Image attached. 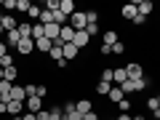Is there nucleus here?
<instances>
[{
	"mask_svg": "<svg viewBox=\"0 0 160 120\" xmlns=\"http://www.w3.org/2000/svg\"><path fill=\"white\" fill-rule=\"evenodd\" d=\"M69 27H72L75 32L86 29V27H88V16H86V11H80V8H78V11H75L72 16H69Z\"/></svg>",
	"mask_w": 160,
	"mask_h": 120,
	"instance_id": "f257e3e1",
	"label": "nucleus"
},
{
	"mask_svg": "<svg viewBox=\"0 0 160 120\" xmlns=\"http://www.w3.org/2000/svg\"><path fill=\"white\" fill-rule=\"evenodd\" d=\"M126 75H128V80H142L144 78V67L139 62H131V64H126Z\"/></svg>",
	"mask_w": 160,
	"mask_h": 120,
	"instance_id": "f03ea898",
	"label": "nucleus"
},
{
	"mask_svg": "<svg viewBox=\"0 0 160 120\" xmlns=\"http://www.w3.org/2000/svg\"><path fill=\"white\" fill-rule=\"evenodd\" d=\"M6 109H8V115H11V118H19V115H24V112H27L24 102H13V99L6 104Z\"/></svg>",
	"mask_w": 160,
	"mask_h": 120,
	"instance_id": "7ed1b4c3",
	"label": "nucleus"
},
{
	"mask_svg": "<svg viewBox=\"0 0 160 120\" xmlns=\"http://www.w3.org/2000/svg\"><path fill=\"white\" fill-rule=\"evenodd\" d=\"M72 43L80 48V51H83V48H88V46H91V38H88V32H86V29H80V32H75V40H72Z\"/></svg>",
	"mask_w": 160,
	"mask_h": 120,
	"instance_id": "20e7f679",
	"label": "nucleus"
},
{
	"mask_svg": "<svg viewBox=\"0 0 160 120\" xmlns=\"http://www.w3.org/2000/svg\"><path fill=\"white\" fill-rule=\"evenodd\" d=\"M75 109H78V115L83 118L86 112H91V109H93V102H91V99H78V102H75Z\"/></svg>",
	"mask_w": 160,
	"mask_h": 120,
	"instance_id": "39448f33",
	"label": "nucleus"
},
{
	"mask_svg": "<svg viewBox=\"0 0 160 120\" xmlns=\"http://www.w3.org/2000/svg\"><path fill=\"white\" fill-rule=\"evenodd\" d=\"M136 11H139V13H142V16H144V19H147V16H149V13H152V11H155V3H152V0H139V3H136Z\"/></svg>",
	"mask_w": 160,
	"mask_h": 120,
	"instance_id": "423d86ee",
	"label": "nucleus"
},
{
	"mask_svg": "<svg viewBox=\"0 0 160 120\" xmlns=\"http://www.w3.org/2000/svg\"><path fill=\"white\" fill-rule=\"evenodd\" d=\"M32 51H35V40H22V43L16 46V53H19V56H29Z\"/></svg>",
	"mask_w": 160,
	"mask_h": 120,
	"instance_id": "0eeeda50",
	"label": "nucleus"
},
{
	"mask_svg": "<svg viewBox=\"0 0 160 120\" xmlns=\"http://www.w3.org/2000/svg\"><path fill=\"white\" fill-rule=\"evenodd\" d=\"M24 107H27V112H40V109H43V99L40 96H29L27 102H24Z\"/></svg>",
	"mask_w": 160,
	"mask_h": 120,
	"instance_id": "6e6552de",
	"label": "nucleus"
},
{
	"mask_svg": "<svg viewBox=\"0 0 160 120\" xmlns=\"http://www.w3.org/2000/svg\"><path fill=\"white\" fill-rule=\"evenodd\" d=\"M136 3H123V8H120V16H123V19H131V22H133V16H136Z\"/></svg>",
	"mask_w": 160,
	"mask_h": 120,
	"instance_id": "1a4fd4ad",
	"label": "nucleus"
},
{
	"mask_svg": "<svg viewBox=\"0 0 160 120\" xmlns=\"http://www.w3.org/2000/svg\"><path fill=\"white\" fill-rule=\"evenodd\" d=\"M78 56H80V48L75 46V43H64V59L72 62V59H78Z\"/></svg>",
	"mask_w": 160,
	"mask_h": 120,
	"instance_id": "9d476101",
	"label": "nucleus"
},
{
	"mask_svg": "<svg viewBox=\"0 0 160 120\" xmlns=\"http://www.w3.org/2000/svg\"><path fill=\"white\" fill-rule=\"evenodd\" d=\"M59 32H62V27H59L56 22H53V24H46V38L51 40V43H56V40H59Z\"/></svg>",
	"mask_w": 160,
	"mask_h": 120,
	"instance_id": "9b49d317",
	"label": "nucleus"
},
{
	"mask_svg": "<svg viewBox=\"0 0 160 120\" xmlns=\"http://www.w3.org/2000/svg\"><path fill=\"white\" fill-rule=\"evenodd\" d=\"M51 48H53V43L48 38H40V40H35V51H40V53H51Z\"/></svg>",
	"mask_w": 160,
	"mask_h": 120,
	"instance_id": "f8f14e48",
	"label": "nucleus"
},
{
	"mask_svg": "<svg viewBox=\"0 0 160 120\" xmlns=\"http://www.w3.org/2000/svg\"><path fill=\"white\" fill-rule=\"evenodd\" d=\"M19 43H22V35H19V29H11V32H6V46H8V48H11V46L16 48Z\"/></svg>",
	"mask_w": 160,
	"mask_h": 120,
	"instance_id": "ddd939ff",
	"label": "nucleus"
},
{
	"mask_svg": "<svg viewBox=\"0 0 160 120\" xmlns=\"http://www.w3.org/2000/svg\"><path fill=\"white\" fill-rule=\"evenodd\" d=\"M11 99H13V102H27V91H24V86H16V83H13Z\"/></svg>",
	"mask_w": 160,
	"mask_h": 120,
	"instance_id": "4468645a",
	"label": "nucleus"
},
{
	"mask_svg": "<svg viewBox=\"0 0 160 120\" xmlns=\"http://www.w3.org/2000/svg\"><path fill=\"white\" fill-rule=\"evenodd\" d=\"M59 40H62V43H72V40H75V29L69 27V24H64L62 32H59Z\"/></svg>",
	"mask_w": 160,
	"mask_h": 120,
	"instance_id": "2eb2a0df",
	"label": "nucleus"
},
{
	"mask_svg": "<svg viewBox=\"0 0 160 120\" xmlns=\"http://www.w3.org/2000/svg\"><path fill=\"white\" fill-rule=\"evenodd\" d=\"M109 102H115V104H120V102H123V99H126V93H123V88H120V86H112V91H109Z\"/></svg>",
	"mask_w": 160,
	"mask_h": 120,
	"instance_id": "dca6fc26",
	"label": "nucleus"
},
{
	"mask_svg": "<svg viewBox=\"0 0 160 120\" xmlns=\"http://www.w3.org/2000/svg\"><path fill=\"white\" fill-rule=\"evenodd\" d=\"M16 29H19V35H22V40H32V24L29 22H22Z\"/></svg>",
	"mask_w": 160,
	"mask_h": 120,
	"instance_id": "f3484780",
	"label": "nucleus"
},
{
	"mask_svg": "<svg viewBox=\"0 0 160 120\" xmlns=\"http://www.w3.org/2000/svg\"><path fill=\"white\" fill-rule=\"evenodd\" d=\"M102 43L112 48L115 43H118V32H115V29H104V38H102Z\"/></svg>",
	"mask_w": 160,
	"mask_h": 120,
	"instance_id": "a211bd4d",
	"label": "nucleus"
},
{
	"mask_svg": "<svg viewBox=\"0 0 160 120\" xmlns=\"http://www.w3.org/2000/svg\"><path fill=\"white\" fill-rule=\"evenodd\" d=\"M59 11L64 13V16H72L78 8H75V0H62V6H59Z\"/></svg>",
	"mask_w": 160,
	"mask_h": 120,
	"instance_id": "6ab92c4d",
	"label": "nucleus"
},
{
	"mask_svg": "<svg viewBox=\"0 0 160 120\" xmlns=\"http://www.w3.org/2000/svg\"><path fill=\"white\" fill-rule=\"evenodd\" d=\"M126 80H128V75H126V67H118V69H115V78H112V83H115V86H123Z\"/></svg>",
	"mask_w": 160,
	"mask_h": 120,
	"instance_id": "aec40b11",
	"label": "nucleus"
},
{
	"mask_svg": "<svg viewBox=\"0 0 160 120\" xmlns=\"http://www.w3.org/2000/svg\"><path fill=\"white\" fill-rule=\"evenodd\" d=\"M40 38H46V24L35 22L32 24V40H40Z\"/></svg>",
	"mask_w": 160,
	"mask_h": 120,
	"instance_id": "412c9836",
	"label": "nucleus"
},
{
	"mask_svg": "<svg viewBox=\"0 0 160 120\" xmlns=\"http://www.w3.org/2000/svg\"><path fill=\"white\" fill-rule=\"evenodd\" d=\"M53 19H56V13L48 11V8H43V11H40V19H38V22H40V24H53Z\"/></svg>",
	"mask_w": 160,
	"mask_h": 120,
	"instance_id": "4be33fe9",
	"label": "nucleus"
},
{
	"mask_svg": "<svg viewBox=\"0 0 160 120\" xmlns=\"http://www.w3.org/2000/svg\"><path fill=\"white\" fill-rule=\"evenodd\" d=\"M109 91H112V83H104V80L96 83V93L99 96H109Z\"/></svg>",
	"mask_w": 160,
	"mask_h": 120,
	"instance_id": "5701e85b",
	"label": "nucleus"
},
{
	"mask_svg": "<svg viewBox=\"0 0 160 120\" xmlns=\"http://www.w3.org/2000/svg\"><path fill=\"white\" fill-rule=\"evenodd\" d=\"M32 0H16V13H29Z\"/></svg>",
	"mask_w": 160,
	"mask_h": 120,
	"instance_id": "b1692460",
	"label": "nucleus"
},
{
	"mask_svg": "<svg viewBox=\"0 0 160 120\" xmlns=\"http://www.w3.org/2000/svg\"><path fill=\"white\" fill-rule=\"evenodd\" d=\"M3 27H6V32H11V29H16L19 24H16V19H13L11 13H6V16H3Z\"/></svg>",
	"mask_w": 160,
	"mask_h": 120,
	"instance_id": "393cba45",
	"label": "nucleus"
},
{
	"mask_svg": "<svg viewBox=\"0 0 160 120\" xmlns=\"http://www.w3.org/2000/svg\"><path fill=\"white\" fill-rule=\"evenodd\" d=\"M16 78H19V67L13 64V67H6V80L8 83H16Z\"/></svg>",
	"mask_w": 160,
	"mask_h": 120,
	"instance_id": "a878e982",
	"label": "nucleus"
},
{
	"mask_svg": "<svg viewBox=\"0 0 160 120\" xmlns=\"http://www.w3.org/2000/svg\"><path fill=\"white\" fill-rule=\"evenodd\" d=\"M147 109H149V115L160 112V104H158V96H149V99H147Z\"/></svg>",
	"mask_w": 160,
	"mask_h": 120,
	"instance_id": "bb28decb",
	"label": "nucleus"
},
{
	"mask_svg": "<svg viewBox=\"0 0 160 120\" xmlns=\"http://www.w3.org/2000/svg\"><path fill=\"white\" fill-rule=\"evenodd\" d=\"M112 53H118V56H123V53H128V46L123 43V40H118V43L112 46Z\"/></svg>",
	"mask_w": 160,
	"mask_h": 120,
	"instance_id": "cd10ccee",
	"label": "nucleus"
},
{
	"mask_svg": "<svg viewBox=\"0 0 160 120\" xmlns=\"http://www.w3.org/2000/svg\"><path fill=\"white\" fill-rule=\"evenodd\" d=\"M112 78H115V69L112 67H104L102 69V80H104V83H112Z\"/></svg>",
	"mask_w": 160,
	"mask_h": 120,
	"instance_id": "c85d7f7f",
	"label": "nucleus"
},
{
	"mask_svg": "<svg viewBox=\"0 0 160 120\" xmlns=\"http://www.w3.org/2000/svg\"><path fill=\"white\" fill-rule=\"evenodd\" d=\"M120 88H123V93H136V83H133V80H126Z\"/></svg>",
	"mask_w": 160,
	"mask_h": 120,
	"instance_id": "c756f323",
	"label": "nucleus"
},
{
	"mask_svg": "<svg viewBox=\"0 0 160 120\" xmlns=\"http://www.w3.org/2000/svg\"><path fill=\"white\" fill-rule=\"evenodd\" d=\"M40 11H43V8H40L38 3H32V8H29V13H27V16H29V19H35V22H38V19H40Z\"/></svg>",
	"mask_w": 160,
	"mask_h": 120,
	"instance_id": "7c9ffc66",
	"label": "nucleus"
},
{
	"mask_svg": "<svg viewBox=\"0 0 160 120\" xmlns=\"http://www.w3.org/2000/svg\"><path fill=\"white\" fill-rule=\"evenodd\" d=\"M131 107H133V102H131V99H123V102L118 104V109H120V112H131Z\"/></svg>",
	"mask_w": 160,
	"mask_h": 120,
	"instance_id": "2f4dec72",
	"label": "nucleus"
},
{
	"mask_svg": "<svg viewBox=\"0 0 160 120\" xmlns=\"http://www.w3.org/2000/svg\"><path fill=\"white\" fill-rule=\"evenodd\" d=\"M86 32H88V38H96V35L102 32V27H99V24H88V27H86Z\"/></svg>",
	"mask_w": 160,
	"mask_h": 120,
	"instance_id": "473e14b6",
	"label": "nucleus"
},
{
	"mask_svg": "<svg viewBox=\"0 0 160 120\" xmlns=\"http://www.w3.org/2000/svg\"><path fill=\"white\" fill-rule=\"evenodd\" d=\"M59 6H62V0H46V8H48V11H53V13L59 11Z\"/></svg>",
	"mask_w": 160,
	"mask_h": 120,
	"instance_id": "72a5a7b5",
	"label": "nucleus"
},
{
	"mask_svg": "<svg viewBox=\"0 0 160 120\" xmlns=\"http://www.w3.org/2000/svg\"><path fill=\"white\" fill-rule=\"evenodd\" d=\"M144 24H147V19H144L142 13H136V16H133V27H144Z\"/></svg>",
	"mask_w": 160,
	"mask_h": 120,
	"instance_id": "f704fd0d",
	"label": "nucleus"
},
{
	"mask_svg": "<svg viewBox=\"0 0 160 120\" xmlns=\"http://www.w3.org/2000/svg\"><path fill=\"white\" fill-rule=\"evenodd\" d=\"M38 96H40V99L48 96V86H46V83H40V86H38Z\"/></svg>",
	"mask_w": 160,
	"mask_h": 120,
	"instance_id": "c9c22d12",
	"label": "nucleus"
},
{
	"mask_svg": "<svg viewBox=\"0 0 160 120\" xmlns=\"http://www.w3.org/2000/svg\"><path fill=\"white\" fill-rule=\"evenodd\" d=\"M35 118L38 120H51V112L48 109H40V112H35Z\"/></svg>",
	"mask_w": 160,
	"mask_h": 120,
	"instance_id": "e433bc0d",
	"label": "nucleus"
},
{
	"mask_svg": "<svg viewBox=\"0 0 160 120\" xmlns=\"http://www.w3.org/2000/svg\"><path fill=\"white\" fill-rule=\"evenodd\" d=\"M3 8L6 11H16V0H3Z\"/></svg>",
	"mask_w": 160,
	"mask_h": 120,
	"instance_id": "4c0bfd02",
	"label": "nucleus"
},
{
	"mask_svg": "<svg viewBox=\"0 0 160 120\" xmlns=\"http://www.w3.org/2000/svg\"><path fill=\"white\" fill-rule=\"evenodd\" d=\"M99 53H102V56H109V53H112V48H109V46H104V43H102V46H99Z\"/></svg>",
	"mask_w": 160,
	"mask_h": 120,
	"instance_id": "58836bf2",
	"label": "nucleus"
},
{
	"mask_svg": "<svg viewBox=\"0 0 160 120\" xmlns=\"http://www.w3.org/2000/svg\"><path fill=\"white\" fill-rule=\"evenodd\" d=\"M83 120H99V112H93V109H91V112L83 115Z\"/></svg>",
	"mask_w": 160,
	"mask_h": 120,
	"instance_id": "ea45409f",
	"label": "nucleus"
},
{
	"mask_svg": "<svg viewBox=\"0 0 160 120\" xmlns=\"http://www.w3.org/2000/svg\"><path fill=\"white\" fill-rule=\"evenodd\" d=\"M56 67H59V69H67V67H69V62H67V59H59Z\"/></svg>",
	"mask_w": 160,
	"mask_h": 120,
	"instance_id": "a19ab883",
	"label": "nucleus"
},
{
	"mask_svg": "<svg viewBox=\"0 0 160 120\" xmlns=\"http://www.w3.org/2000/svg\"><path fill=\"white\" fill-rule=\"evenodd\" d=\"M6 53H8V46H6V43H3V40H0V59L6 56Z\"/></svg>",
	"mask_w": 160,
	"mask_h": 120,
	"instance_id": "79ce46f5",
	"label": "nucleus"
},
{
	"mask_svg": "<svg viewBox=\"0 0 160 120\" xmlns=\"http://www.w3.org/2000/svg\"><path fill=\"white\" fill-rule=\"evenodd\" d=\"M22 120H38V118H35V112H24V115H22Z\"/></svg>",
	"mask_w": 160,
	"mask_h": 120,
	"instance_id": "37998d69",
	"label": "nucleus"
},
{
	"mask_svg": "<svg viewBox=\"0 0 160 120\" xmlns=\"http://www.w3.org/2000/svg\"><path fill=\"white\" fill-rule=\"evenodd\" d=\"M118 120H133V118H131L128 112H120V115H118Z\"/></svg>",
	"mask_w": 160,
	"mask_h": 120,
	"instance_id": "c03bdc74",
	"label": "nucleus"
},
{
	"mask_svg": "<svg viewBox=\"0 0 160 120\" xmlns=\"http://www.w3.org/2000/svg\"><path fill=\"white\" fill-rule=\"evenodd\" d=\"M0 115H8V109H6V104L0 102Z\"/></svg>",
	"mask_w": 160,
	"mask_h": 120,
	"instance_id": "a18cd8bd",
	"label": "nucleus"
},
{
	"mask_svg": "<svg viewBox=\"0 0 160 120\" xmlns=\"http://www.w3.org/2000/svg\"><path fill=\"white\" fill-rule=\"evenodd\" d=\"M0 35H6V27H3V22H0Z\"/></svg>",
	"mask_w": 160,
	"mask_h": 120,
	"instance_id": "49530a36",
	"label": "nucleus"
},
{
	"mask_svg": "<svg viewBox=\"0 0 160 120\" xmlns=\"http://www.w3.org/2000/svg\"><path fill=\"white\" fill-rule=\"evenodd\" d=\"M11 120H22V115H19V118H11Z\"/></svg>",
	"mask_w": 160,
	"mask_h": 120,
	"instance_id": "de8ad7c7",
	"label": "nucleus"
},
{
	"mask_svg": "<svg viewBox=\"0 0 160 120\" xmlns=\"http://www.w3.org/2000/svg\"><path fill=\"white\" fill-rule=\"evenodd\" d=\"M158 104H160V96H158Z\"/></svg>",
	"mask_w": 160,
	"mask_h": 120,
	"instance_id": "09e8293b",
	"label": "nucleus"
},
{
	"mask_svg": "<svg viewBox=\"0 0 160 120\" xmlns=\"http://www.w3.org/2000/svg\"><path fill=\"white\" fill-rule=\"evenodd\" d=\"M112 120H118V118H112Z\"/></svg>",
	"mask_w": 160,
	"mask_h": 120,
	"instance_id": "8fccbe9b",
	"label": "nucleus"
}]
</instances>
